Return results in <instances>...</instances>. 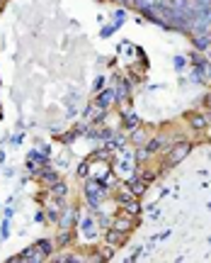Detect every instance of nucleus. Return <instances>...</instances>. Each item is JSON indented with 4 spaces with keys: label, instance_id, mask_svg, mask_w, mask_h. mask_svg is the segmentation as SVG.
Instances as JSON below:
<instances>
[{
    "label": "nucleus",
    "instance_id": "obj_8",
    "mask_svg": "<svg viewBox=\"0 0 211 263\" xmlns=\"http://www.w3.org/2000/svg\"><path fill=\"white\" fill-rule=\"evenodd\" d=\"M160 146H163V139H153L151 144H148V151H158Z\"/></svg>",
    "mask_w": 211,
    "mask_h": 263
},
{
    "label": "nucleus",
    "instance_id": "obj_9",
    "mask_svg": "<svg viewBox=\"0 0 211 263\" xmlns=\"http://www.w3.org/2000/svg\"><path fill=\"white\" fill-rule=\"evenodd\" d=\"M126 124L129 127H138V117L136 115H126Z\"/></svg>",
    "mask_w": 211,
    "mask_h": 263
},
{
    "label": "nucleus",
    "instance_id": "obj_11",
    "mask_svg": "<svg viewBox=\"0 0 211 263\" xmlns=\"http://www.w3.org/2000/svg\"><path fill=\"white\" fill-rule=\"evenodd\" d=\"M175 68H177V71H182L184 68V59L182 57H175Z\"/></svg>",
    "mask_w": 211,
    "mask_h": 263
},
{
    "label": "nucleus",
    "instance_id": "obj_10",
    "mask_svg": "<svg viewBox=\"0 0 211 263\" xmlns=\"http://www.w3.org/2000/svg\"><path fill=\"white\" fill-rule=\"evenodd\" d=\"M204 124H206V122H204V117H194V120H192V127H197V129H202Z\"/></svg>",
    "mask_w": 211,
    "mask_h": 263
},
{
    "label": "nucleus",
    "instance_id": "obj_12",
    "mask_svg": "<svg viewBox=\"0 0 211 263\" xmlns=\"http://www.w3.org/2000/svg\"><path fill=\"white\" fill-rule=\"evenodd\" d=\"M119 3H129V0H119Z\"/></svg>",
    "mask_w": 211,
    "mask_h": 263
},
{
    "label": "nucleus",
    "instance_id": "obj_5",
    "mask_svg": "<svg viewBox=\"0 0 211 263\" xmlns=\"http://www.w3.org/2000/svg\"><path fill=\"white\" fill-rule=\"evenodd\" d=\"M112 100H114V93H112V90H107V93H102V95H100L97 105H100L102 110H104V107H110V105H112Z\"/></svg>",
    "mask_w": 211,
    "mask_h": 263
},
{
    "label": "nucleus",
    "instance_id": "obj_4",
    "mask_svg": "<svg viewBox=\"0 0 211 263\" xmlns=\"http://www.w3.org/2000/svg\"><path fill=\"white\" fill-rule=\"evenodd\" d=\"M114 227H117L119 232H129V229L134 227V222H131V217H129V215H124V217H119V219L114 222Z\"/></svg>",
    "mask_w": 211,
    "mask_h": 263
},
{
    "label": "nucleus",
    "instance_id": "obj_2",
    "mask_svg": "<svg viewBox=\"0 0 211 263\" xmlns=\"http://www.w3.org/2000/svg\"><path fill=\"white\" fill-rule=\"evenodd\" d=\"M187 154H189V144H177V149H173V154H170V163H180L182 159H187Z\"/></svg>",
    "mask_w": 211,
    "mask_h": 263
},
{
    "label": "nucleus",
    "instance_id": "obj_1",
    "mask_svg": "<svg viewBox=\"0 0 211 263\" xmlns=\"http://www.w3.org/2000/svg\"><path fill=\"white\" fill-rule=\"evenodd\" d=\"M85 193H88L90 205L97 207L102 202V197H104V185H102V183H97V180H88V183H85Z\"/></svg>",
    "mask_w": 211,
    "mask_h": 263
},
{
    "label": "nucleus",
    "instance_id": "obj_3",
    "mask_svg": "<svg viewBox=\"0 0 211 263\" xmlns=\"http://www.w3.org/2000/svg\"><path fill=\"white\" fill-rule=\"evenodd\" d=\"M211 47V34L204 32V34H194V49L197 51H206Z\"/></svg>",
    "mask_w": 211,
    "mask_h": 263
},
{
    "label": "nucleus",
    "instance_id": "obj_13",
    "mask_svg": "<svg viewBox=\"0 0 211 263\" xmlns=\"http://www.w3.org/2000/svg\"><path fill=\"white\" fill-rule=\"evenodd\" d=\"M3 3H5V0H0V5H3Z\"/></svg>",
    "mask_w": 211,
    "mask_h": 263
},
{
    "label": "nucleus",
    "instance_id": "obj_6",
    "mask_svg": "<svg viewBox=\"0 0 211 263\" xmlns=\"http://www.w3.org/2000/svg\"><path fill=\"white\" fill-rule=\"evenodd\" d=\"M83 229H85V234H88V236L95 234V224H92L90 217H85V219H83Z\"/></svg>",
    "mask_w": 211,
    "mask_h": 263
},
{
    "label": "nucleus",
    "instance_id": "obj_7",
    "mask_svg": "<svg viewBox=\"0 0 211 263\" xmlns=\"http://www.w3.org/2000/svg\"><path fill=\"white\" fill-rule=\"evenodd\" d=\"M110 244H117V246L121 244V232L119 229H117V232H110Z\"/></svg>",
    "mask_w": 211,
    "mask_h": 263
}]
</instances>
